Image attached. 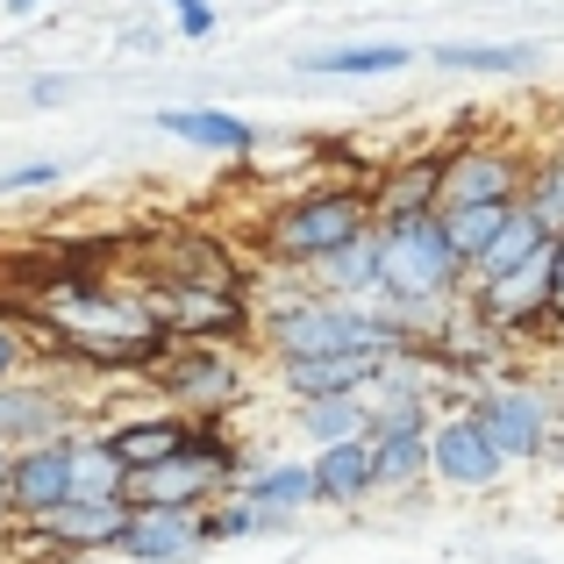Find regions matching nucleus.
Returning a JSON list of instances; mask_svg holds the SVG:
<instances>
[{
	"label": "nucleus",
	"mask_w": 564,
	"mask_h": 564,
	"mask_svg": "<svg viewBox=\"0 0 564 564\" xmlns=\"http://www.w3.org/2000/svg\"><path fill=\"white\" fill-rule=\"evenodd\" d=\"M264 329H272L279 365H307V358H400V350H408V329H400L393 315H372V307H358V301H329V293H315V301H286Z\"/></svg>",
	"instance_id": "obj_1"
},
{
	"label": "nucleus",
	"mask_w": 564,
	"mask_h": 564,
	"mask_svg": "<svg viewBox=\"0 0 564 564\" xmlns=\"http://www.w3.org/2000/svg\"><path fill=\"white\" fill-rule=\"evenodd\" d=\"M51 322H57V344L94 365H143L158 350H172V329L151 315V301H122V293L65 286L51 301Z\"/></svg>",
	"instance_id": "obj_2"
},
{
	"label": "nucleus",
	"mask_w": 564,
	"mask_h": 564,
	"mask_svg": "<svg viewBox=\"0 0 564 564\" xmlns=\"http://www.w3.org/2000/svg\"><path fill=\"white\" fill-rule=\"evenodd\" d=\"M379 207L365 200V193H344V186H322V193H301V200L272 207V221H264V243H272V258H293V264H329L336 250H350L358 236L379 229Z\"/></svg>",
	"instance_id": "obj_3"
},
{
	"label": "nucleus",
	"mask_w": 564,
	"mask_h": 564,
	"mask_svg": "<svg viewBox=\"0 0 564 564\" xmlns=\"http://www.w3.org/2000/svg\"><path fill=\"white\" fill-rule=\"evenodd\" d=\"M386 236V301L393 315H414V307H443L457 293V250L443 236V215H414V221H379Z\"/></svg>",
	"instance_id": "obj_4"
},
{
	"label": "nucleus",
	"mask_w": 564,
	"mask_h": 564,
	"mask_svg": "<svg viewBox=\"0 0 564 564\" xmlns=\"http://www.w3.org/2000/svg\"><path fill=\"white\" fill-rule=\"evenodd\" d=\"M229 471H236V457L221 451L215 436H193V451H180L172 465L143 471V479L129 486V508H186V514H200L207 494H215Z\"/></svg>",
	"instance_id": "obj_5"
},
{
	"label": "nucleus",
	"mask_w": 564,
	"mask_h": 564,
	"mask_svg": "<svg viewBox=\"0 0 564 564\" xmlns=\"http://www.w3.org/2000/svg\"><path fill=\"white\" fill-rule=\"evenodd\" d=\"M522 158L500 143H471V151L443 158V207H522Z\"/></svg>",
	"instance_id": "obj_6"
},
{
	"label": "nucleus",
	"mask_w": 564,
	"mask_h": 564,
	"mask_svg": "<svg viewBox=\"0 0 564 564\" xmlns=\"http://www.w3.org/2000/svg\"><path fill=\"white\" fill-rule=\"evenodd\" d=\"M429 471H436L443 486H494L500 471H508V457L494 451L479 414H443L436 436H429Z\"/></svg>",
	"instance_id": "obj_7"
},
{
	"label": "nucleus",
	"mask_w": 564,
	"mask_h": 564,
	"mask_svg": "<svg viewBox=\"0 0 564 564\" xmlns=\"http://www.w3.org/2000/svg\"><path fill=\"white\" fill-rule=\"evenodd\" d=\"M551 307H557V243L543 250V258H529L514 279L479 286V322L486 329H529V322H543Z\"/></svg>",
	"instance_id": "obj_8"
},
{
	"label": "nucleus",
	"mask_w": 564,
	"mask_h": 564,
	"mask_svg": "<svg viewBox=\"0 0 564 564\" xmlns=\"http://www.w3.org/2000/svg\"><path fill=\"white\" fill-rule=\"evenodd\" d=\"M471 414L486 422V436H494L500 457H536L543 443H551V400H543L536 386H494Z\"/></svg>",
	"instance_id": "obj_9"
},
{
	"label": "nucleus",
	"mask_w": 564,
	"mask_h": 564,
	"mask_svg": "<svg viewBox=\"0 0 564 564\" xmlns=\"http://www.w3.org/2000/svg\"><path fill=\"white\" fill-rule=\"evenodd\" d=\"M8 500L22 522H43L72 500V443H36V451H14V479Z\"/></svg>",
	"instance_id": "obj_10"
},
{
	"label": "nucleus",
	"mask_w": 564,
	"mask_h": 564,
	"mask_svg": "<svg viewBox=\"0 0 564 564\" xmlns=\"http://www.w3.org/2000/svg\"><path fill=\"white\" fill-rule=\"evenodd\" d=\"M200 543H207V514H186V508H137L122 529V557L137 564H186Z\"/></svg>",
	"instance_id": "obj_11"
},
{
	"label": "nucleus",
	"mask_w": 564,
	"mask_h": 564,
	"mask_svg": "<svg viewBox=\"0 0 564 564\" xmlns=\"http://www.w3.org/2000/svg\"><path fill=\"white\" fill-rule=\"evenodd\" d=\"M129 486H137V471L122 465V451L108 436H72V500L129 508Z\"/></svg>",
	"instance_id": "obj_12"
},
{
	"label": "nucleus",
	"mask_w": 564,
	"mask_h": 564,
	"mask_svg": "<svg viewBox=\"0 0 564 564\" xmlns=\"http://www.w3.org/2000/svg\"><path fill=\"white\" fill-rule=\"evenodd\" d=\"M65 400L51 386H0V443H65Z\"/></svg>",
	"instance_id": "obj_13"
},
{
	"label": "nucleus",
	"mask_w": 564,
	"mask_h": 564,
	"mask_svg": "<svg viewBox=\"0 0 564 564\" xmlns=\"http://www.w3.org/2000/svg\"><path fill=\"white\" fill-rule=\"evenodd\" d=\"M129 514L137 508H94V500H65L57 514H43V536L57 543V551H122V529H129Z\"/></svg>",
	"instance_id": "obj_14"
},
{
	"label": "nucleus",
	"mask_w": 564,
	"mask_h": 564,
	"mask_svg": "<svg viewBox=\"0 0 564 564\" xmlns=\"http://www.w3.org/2000/svg\"><path fill=\"white\" fill-rule=\"evenodd\" d=\"M322 293L329 301H372V293H386V236H358L350 250H336L329 264H315Z\"/></svg>",
	"instance_id": "obj_15"
},
{
	"label": "nucleus",
	"mask_w": 564,
	"mask_h": 564,
	"mask_svg": "<svg viewBox=\"0 0 564 564\" xmlns=\"http://www.w3.org/2000/svg\"><path fill=\"white\" fill-rule=\"evenodd\" d=\"M379 221H414V215H443V158H414L393 165L379 186Z\"/></svg>",
	"instance_id": "obj_16"
},
{
	"label": "nucleus",
	"mask_w": 564,
	"mask_h": 564,
	"mask_svg": "<svg viewBox=\"0 0 564 564\" xmlns=\"http://www.w3.org/2000/svg\"><path fill=\"white\" fill-rule=\"evenodd\" d=\"M386 372H393V358H307L286 365V386L301 400H329V393H372Z\"/></svg>",
	"instance_id": "obj_17"
},
{
	"label": "nucleus",
	"mask_w": 564,
	"mask_h": 564,
	"mask_svg": "<svg viewBox=\"0 0 564 564\" xmlns=\"http://www.w3.org/2000/svg\"><path fill=\"white\" fill-rule=\"evenodd\" d=\"M379 486V465H372V436L365 443H336V451L315 457V494L329 500V508H350V500H365Z\"/></svg>",
	"instance_id": "obj_18"
},
{
	"label": "nucleus",
	"mask_w": 564,
	"mask_h": 564,
	"mask_svg": "<svg viewBox=\"0 0 564 564\" xmlns=\"http://www.w3.org/2000/svg\"><path fill=\"white\" fill-rule=\"evenodd\" d=\"M301 429L336 451V443H365L372 436V393H329V400H301Z\"/></svg>",
	"instance_id": "obj_19"
},
{
	"label": "nucleus",
	"mask_w": 564,
	"mask_h": 564,
	"mask_svg": "<svg viewBox=\"0 0 564 564\" xmlns=\"http://www.w3.org/2000/svg\"><path fill=\"white\" fill-rule=\"evenodd\" d=\"M158 129L165 137H180V143H200V151H258V129L250 122H236V115H215V108H165L158 115Z\"/></svg>",
	"instance_id": "obj_20"
},
{
	"label": "nucleus",
	"mask_w": 564,
	"mask_h": 564,
	"mask_svg": "<svg viewBox=\"0 0 564 564\" xmlns=\"http://www.w3.org/2000/svg\"><path fill=\"white\" fill-rule=\"evenodd\" d=\"M193 436H200V429H186V422H122L108 443L122 451V465L143 479V471H158V465H172L180 451H193Z\"/></svg>",
	"instance_id": "obj_21"
},
{
	"label": "nucleus",
	"mask_w": 564,
	"mask_h": 564,
	"mask_svg": "<svg viewBox=\"0 0 564 564\" xmlns=\"http://www.w3.org/2000/svg\"><path fill=\"white\" fill-rule=\"evenodd\" d=\"M414 51L408 43H344V51H307L301 72H322V79H379V72H408Z\"/></svg>",
	"instance_id": "obj_22"
},
{
	"label": "nucleus",
	"mask_w": 564,
	"mask_h": 564,
	"mask_svg": "<svg viewBox=\"0 0 564 564\" xmlns=\"http://www.w3.org/2000/svg\"><path fill=\"white\" fill-rule=\"evenodd\" d=\"M243 500L264 514V522H286V514H301L307 500H322L315 494V465H272V471H258V479L243 486Z\"/></svg>",
	"instance_id": "obj_23"
},
{
	"label": "nucleus",
	"mask_w": 564,
	"mask_h": 564,
	"mask_svg": "<svg viewBox=\"0 0 564 564\" xmlns=\"http://www.w3.org/2000/svg\"><path fill=\"white\" fill-rule=\"evenodd\" d=\"M551 243H557V236H543V221L514 207L508 236H500V243H494V250H486V258H479V272H471V279H479V286H500V279H514V272H522L529 258H543V250H551Z\"/></svg>",
	"instance_id": "obj_24"
},
{
	"label": "nucleus",
	"mask_w": 564,
	"mask_h": 564,
	"mask_svg": "<svg viewBox=\"0 0 564 564\" xmlns=\"http://www.w3.org/2000/svg\"><path fill=\"white\" fill-rule=\"evenodd\" d=\"M508 221H514V207H443V236H451L457 264H471V272H479V258L508 236Z\"/></svg>",
	"instance_id": "obj_25"
},
{
	"label": "nucleus",
	"mask_w": 564,
	"mask_h": 564,
	"mask_svg": "<svg viewBox=\"0 0 564 564\" xmlns=\"http://www.w3.org/2000/svg\"><path fill=\"white\" fill-rule=\"evenodd\" d=\"M443 72H536L529 43H443L436 51Z\"/></svg>",
	"instance_id": "obj_26"
},
{
	"label": "nucleus",
	"mask_w": 564,
	"mask_h": 564,
	"mask_svg": "<svg viewBox=\"0 0 564 564\" xmlns=\"http://www.w3.org/2000/svg\"><path fill=\"white\" fill-rule=\"evenodd\" d=\"M165 386L172 393H236V365L221 350H180L165 365Z\"/></svg>",
	"instance_id": "obj_27"
},
{
	"label": "nucleus",
	"mask_w": 564,
	"mask_h": 564,
	"mask_svg": "<svg viewBox=\"0 0 564 564\" xmlns=\"http://www.w3.org/2000/svg\"><path fill=\"white\" fill-rule=\"evenodd\" d=\"M522 215L543 221V236H564V151H551L522 186Z\"/></svg>",
	"instance_id": "obj_28"
},
{
	"label": "nucleus",
	"mask_w": 564,
	"mask_h": 564,
	"mask_svg": "<svg viewBox=\"0 0 564 564\" xmlns=\"http://www.w3.org/2000/svg\"><path fill=\"white\" fill-rule=\"evenodd\" d=\"M250 529H272L258 508H250V500H236V508H215V514H207V543H215V536H250Z\"/></svg>",
	"instance_id": "obj_29"
},
{
	"label": "nucleus",
	"mask_w": 564,
	"mask_h": 564,
	"mask_svg": "<svg viewBox=\"0 0 564 564\" xmlns=\"http://www.w3.org/2000/svg\"><path fill=\"white\" fill-rule=\"evenodd\" d=\"M51 180H65V165H57V158H36V165H8L0 172V193H29V186H51Z\"/></svg>",
	"instance_id": "obj_30"
},
{
	"label": "nucleus",
	"mask_w": 564,
	"mask_h": 564,
	"mask_svg": "<svg viewBox=\"0 0 564 564\" xmlns=\"http://www.w3.org/2000/svg\"><path fill=\"white\" fill-rule=\"evenodd\" d=\"M29 358V344H22V329H14V322H0V386L14 379V365Z\"/></svg>",
	"instance_id": "obj_31"
},
{
	"label": "nucleus",
	"mask_w": 564,
	"mask_h": 564,
	"mask_svg": "<svg viewBox=\"0 0 564 564\" xmlns=\"http://www.w3.org/2000/svg\"><path fill=\"white\" fill-rule=\"evenodd\" d=\"M29 100H36V108H57V100H65V79H36V86H29Z\"/></svg>",
	"instance_id": "obj_32"
},
{
	"label": "nucleus",
	"mask_w": 564,
	"mask_h": 564,
	"mask_svg": "<svg viewBox=\"0 0 564 564\" xmlns=\"http://www.w3.org/2000/svg\"><path fill=\"white\" fill-rule=\"evenodd\" d=\"M8 479H14V457L0 451V514H14V500H8Z\"/></svg>",
	"instance_id": "obj_33"
},
{
	"label": "nucleus",
	"mask_w": 564,
	"mask_h": 564,
	"mask_svg": "<svg viewBox=\"0 0 564 564\" xmlns=\"http://www.w3.org/2000/svg\"><path fill=\"white\" fill-rule=\"evenodd\" d=\"M0 8H8V14H36L43 0H0Z\"/></svg>",
	"instance_id": "obj_34"
},
{
	"label": "nucleus",
	"mask_w": 564,
	"mask_h": 564,
	"mask_svg": "<svg viewBox=\"0 0 564 564\" xmlns=\"http://www.w3.org/2000/svg\"><path fill=\"white\" fill-rule=\"evenodd\" d=\"M557 307H564V236H557Z\"/></svg>",
	"instance_id": "obj_35"
},
{
	"label": "nucleus",
	"mask_w": 564,
	"mask_h": 564,
	"mask_svg": "<svg viewBox=\"0 0 564 564\" xmlns=\"http://www.w3.org/2000/svg\"><path fill=\"white\" fill-rule=\"evenodd\" d=\"M165 8H172V14H186V8H200V0H165Z\"/></svg>",
	"instance_id": "obj_36"
}]
</instances>
